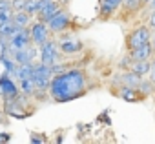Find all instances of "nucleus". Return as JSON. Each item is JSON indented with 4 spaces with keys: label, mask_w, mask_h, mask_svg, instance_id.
Returning a JSON list of instances; mask_svg holds the SVG:
<instances>
[{
    "label": "nucleus",
    "mask_w": 155,
    "mask_h": 144,
    "mask_svg": "<svg viewBox=\"0 0 155 144\" xmlns=\"http://www.w3.org/2000/svg\"><path fill=\"white\" fill-rule=\"evenodd\" d=\"M88 80L90 79L82 67H68L64 73L53 75L48 95L53 102H58V104L71 102L75 99L86 95Z\"/></svg>",
    "instance_id": "1"
},
{
    "label": "nucleus",
    "mask_w": 155,
    "mask_h": 144,
    "mask_svg": "<svg viewBox=\"0 0 155 144\" xmlns=\"http://www.w3.org/2000/svg\"><path fill=\"white\" fill-rule=\"evenodd\" d=\"M31 79H33L35 88H37L33 99L44 100L46 99V93L49 90V82L53 79V69H51V66H46L40 60L38 62H33V75H31Z\"/></svg>",
    "instance_id": "2"
},
{
    "label": "nucleus",
    "mask_w": 155,
    "mask_h": 144,
    "mask_svg": "<svg viewBox=\"0 0 155 144\" xmlns=\"http://www.w3.org/2000/svg\"><path fill=\"white\" fill-rule=\"evenodd\" d=\"M31 99L24 93H20L15 99H2V111L6 113V117H13V119H26L29 117L33 111H26V108H31Z\"/></svg>",
    "instance_id": "3"
},
{
    "label": "nucleus",
    "mask_w": 155,
    "mask_h": 144,
    "mask_svg": "<svg viewBox=\"0 0 155 144\" xmlns=\"http://www.w3.org/2000/svg\"><path fill=\"white\" fill-rule=\"evenodd\" d=\"M57 44H58V49L64 57H75L84 51V42L77 37L75 33H60L57 35Z\"/></svg>",
    "instance_id": "4"
},
{
    "label": "nucleus",
    "mask_w": 155,
    "mask_h": 144,
    "mask_svg": "<svg viewBox=\"0 0 155 144\" xmlns=\"http://www.w3.org/2000/svg\"><path fill=\"white\" fill-rule=\"evenodd\" d=\"M48 28L51 31V35H60V33H66L73 28V17L68 9L60 8L49 20H48Z\"/></svg>",
    "instance_id": "5"
},
{
    "label": "nucleus",
    "mask_w": 155,
    "mask_h": 144,
    "mask_svg": "<svg viewBox=\"0 0 155 144\" xmlns=\"http://www.w3.org/2000/svg\"><path fill=\"white\" fill-rule=\"evenodd\" d=\"M62 57H64V55H62L60 49H58L57 38H49V40H46L44 44L38 46V60H40L42 64H46V66H53V64L60 62Z\"/></svg>",
    "instance_id": "6"
},
{
    "label": "nucleus",
    "mask_w": 155,
    "mask_h": 144,
    "mask_svg": "<svg viewBox=\"0 0 155 144\" xmlns=\"http://www.w3.org/2000/svg\"><path fill=\"white\" fill-rule=\"evenodd\" d=\"M151 37H153V33H151L150 26H137V28H133L128 33V37H126V47H128V51L133 49V47H137V46H140V44L151 42Z\"/></svg>",
    "instance_id": "7"
},
{
    "label": "nucleus",
    "mask_w": 155,
    "mask_h": 144,
    "mask_svg": "<svg viewBox=\"0 0 155 144\" xmlns=\"http://www.w3.org/2000/svg\"><path fill=\"white\" fill-rule=\"evenodd\" d=\"M29 33H31V42L37 47L53 37L51 31H49V28H48V22H42L38 18H33V22L29 24Z\"/></svg>",
    "instance_id": "8"
},
{
    "label": "nucleus",
    "mask_w": 155,
    "mask_h": 144,
    "mask_svg": "<svg viewBox=\"0 0 155 144\" xmlns=\"http://www.w3.org/2000/svg\"><path fill=\"white\" fill-rule=\"evenodd\" d=\"M31 33H29V28H24V29H17L15 35L8 40V53H15L17 49H24L28 46H31Z\"/></svg>",
    "instance_id": "9"
},
{
    "label": "nucleus",
    "mask_w": 155,
    "mask_h": 144,
    "mask_svg": "<svg viewBox=\"0 0 155 144\" xmlns=\"http://www.w3.org/2000/svg\"><path fill=\"white\" fill-rule=\"evenodd\" d=\"M20 95L17 80L4 71V75H0V97L2 99H15Z\"/></svg>",
    "instance_id": "10"
},
{
    "label": "nucleus",
    "mask_w": 155,
    "mask_h": 144,
    "mask_svg": "<svg viewBox=\"0 0 155 144\" xmlns=\"http://www.w3.org/2000/svg\"><path fill=\"white\" fill-rule=\"evenodd\" d=\"M62 8L60 0H38V9H37V17L42 22H48L58 9Z\"/></svg>",
    "instance_id": "11"
},
{
    "label": "nucleus",
    "mask_w": 155,
    "mask_h": 144,
    "mask_svg": "<svg viewBox=\"0 0 155 144\" xmlns=\"http://www.w3.org/2000/svg\"><path fill=\"white\" fill-rule=\"evenodd\" d=\"M122 2L124 0H99V17L102 20L115 17L119 9H122Z\"/></svg>",
    "instance_id": "12"
},
{
    "label": "nucleus",
    "mask_w": 155,
    "mask_h": 144,
    "mask_svg": "<svg viewBox=\"0 0 155 144\" xmlns=\"http://www.w3.org/2000/svg\"><path fill=\"white\" fill-rule=\"evenodd\" d=\"M11 57H13V60L17 64H31L38 57V47L35 44H31V46H28L24 49H17L15 53H11Z\"/></svg>",
    "instance_id": "13"
},
{
    "label": "nucleus",
    "mask_w": 155,
    "mask_h": 144,
    "mask_svg": "<svg viewBox=\"0 0 155 144\" xmlns=\"http://www.w3.org/2000/svg\"><path fill=\"white\" fill-rule=\"evenodd\" d=\"M128 55H130L131 60H151L153 55H155V47H153L151 42H146V44H140V46L130 49Z\"/></svg>",
    "instance_id": "14"
},
{
    "label": "nucleus",
    "mask_w": 155,
    "mask_h": 144,
    "mask_svg": "<svg viewBox=\"0 0 155 144\" xmlns=\"http://www.w3.org/2000/svg\"><path fill=\"white\" fill-rule=\"evenodd\" d=\"M115 95L126 102H137L142 99V93L137 90V88H130V86H119L115 88Z\"/></svg>",
    "instance_id": "15"
},
{
    "label": "nucleus",
    "mask_w": 155,
    "mask_h": 144,
    "mask_svg": "<svg viewBox=\"0 0 155 144\" xmlns=\"http://www.w3.org/2000/svg\"><path fill=\"white\" fill-rule=\"evenodd\" d=\"M35 17H31L29 13L26 11H15L13 13V24L18 28V29H24V28H29V24L33 22Z\"/></svg>",
    "instance_id": "16"
},
{
    "label": "nucleus",
    "mask_w": 155,
    "mask_h": 144,
    "mask_svg": "<svg viewBox=\"0 0 155 144\" xmlns=\"http://www.w3.org/2000/svg\"><path fill=\"white\" fill-rule=\"evenodd\" d=\"M130 69L135 71V73L140 75V77H148L150 69H151V60H133L130 64Z\"/></svg>",
    "instance_id": "17"
},
{
    "label": "nucleus",
    "mask_w": 155,
    "mask_h": 144,
    "mask_svg": "<svg viewBox=\"0 0 155 144\" xmlns=\"http://www.w3.org/2000/svg\"><path fill=\"white\" fill-rule=\"evenodd\" d=\"M0 64L4 66V71L6 73H9L11 77H15V73H17V62L13 60V57L9 55V53H0Z\"/></svg>",
    "instance_id": "18"
},
{
    "label": "nucleus",
    "mask_w": 155,
    "mask_h": 144,
    "mask_svg": "<svg viewBox=\"0 0 155 144\" xmlns=\"http://www.w3.org/2000/svg\"><path fill=\"white\" fill-rule=\"evenodd\" d=\"M17 84H18L20 93H24V95H28V97H33L35 91H37L33 79H20V80H17Z\"/></svg>",
    "instance_id": "19"
},
{
    "label": "nucleus",
    "mask_w": 155,
    "mask_h": 144,
    "mask_svg": "<svg viewBox=\"0 0 155 144\" xmlns=\"http://www.w3.org/2000/svg\"><path fill=\"white\" fill-rule=\"evenodd\" d=\"M18 28L13 24V20H9V22H6V24H0V37H4V38H11L13 35H15V31H17Z\"/></svg>",
    "instance_id": "20"
},
{
    "label": "nucleus",
    "mask_w": 155,
    "mask_h": 144,
    "mask_svg": "<svg viewBox=\"0 0 155 144\" xmlns=\"http://www.w3.org/2000/svg\"><path fill=\"white\" fill-rule=\"evenodd\" d=\"M142 6H144L142 0H124V2H122V8L126 9V13H131V15L140 11Z\"/></svg>",
    "instance_id": "21"
},
{
    "label": "nucleus",
    "mask_w": 155,
    "mask_h": 144,
    "mask_svg": "<svg viewBox=\"0 0 155 144\" xmlns=\"http://www.w3.org/2000/svg\"><path fill=\"white\" fill-rule=\"evenodd\" d=\"M137 90L142 93V97H146V95L155 93V84H153L150 79H144V77H142V80H140V84H139V88H137Z\"/></svg>",
    "instance_id": "22"
},
{
    "label": "nucleus",
    "mask_w": 155,
    "mask_h": 144,
    "mask_svg": "<svg viewBox=\"0 0 155 144\" xmlns=\"http://www.w3.org/2000/svg\"><path fill=\"white\" fill-rule=\"evenodd\" d=\"M37 9H38V0H26V13H29L31 17H37Z\"/></svg>",
    "instance_id": "23"
},
{
    "label": "nucleus",
    "mask_w": 155,
    "mask_h": 144,
    "mask_svg": "<svg viewBox=\"0 0 155 144\" xmlns=\"http://www.w3.org/2000/svg\"><path fill=\"white\" fill-rule=\"evenodd\" d=\"M68 67H71V66H68V64H64V62H57V64H53V66H51V69H53V75L64 73V71H66Z\"/></svg>",
    "instance_id": "24"
},
{
    "label": "nucleus",
    "mask_w": 155,
    "mask_h": 144,
    "mask_svg": "<svg viewBox=\"0 0 155 144\" xmlns=\"http://www.w3.org/2000/svg\"><path fill=\"white\" fill-rule=\"evenodd\" d=\"M13 8H9V9H6L4 13H0V24H6V22H9V20H13Z\"/></svg>",
    "instance_id": "25"
},
{
    "label": "nucleus",
    "mask_w": 155,
    "mask_h": 144,
    "mask_svg": "<svg viewBox=\"0 0 155 144\" xmlns=\"http://www.w3.org/2000/svg\"><path fill=\"white\" fill-rule=\"evenodd\" d=\"M13 11H24L26 9V0H11Z\"/></svg>",
    "instance_id": "26"
},
{
    "label": "nucleus",
    "mask_w": 155,
    "mask_h": 144,
    "mask_svg": "<svg viewBox=\"0 0 155 144\" xmlns=\"http://www.w3.org/2000/svg\"><path fill=\"white\" fill-rule=\"evenodd\" d=\"M9 8H11V0H0V13H4Z\"/></svg>",
    "instance_id": "27"
},
{
    "label": "nucleus",
    "mask_w": 155,
    "mask_h": 144,
    "mask_svg": "<svg viewBox=\"0 0 155 144\" xmlns=\"http://www.w3.org/2000/svg\"><path fill=\"white\" fill-rule=\"evenodd\" d=\"M148 26H150L151 29H155V9H151V11H150V17H148Z\"/></svg>",
    "instance_id": "28"
},
{
    "label": "nucleus",
    "mask_w": 155,
    "mask_h": 144,
    "mask_svg": "<svg viewBox=\"0 0 155 144\" xmlns=\"http://www.w3.org/2000/svg\"><path fill=\"white\" fill-rule=\"evenodd\" d=\"M148 79L155 84V58L151 60V69H150V73H148Z\"/></svg>",
    "instance_id": "29"
},
{
    "label": "nucleus",
    "mask_w": 155,
    "mask_h": 144,
    "mask_svg": "<svg viewBox=\"0 0 155 144\" xmlns=\"http://www.w3.org/2000/svg\"><path fill=\"white\" fill-rule=\"evenodd\" d=\"M31 142H33V144H37V142H38V144H42V142H44V139H42L40 135H35V133H33V135H31Z\"/></svg>",
    "instance_id": "30"
},
{
    "label": "nucleus",
    "mask_w": 155,
    "mask_h": 144,
    "mask_svg": "<svg viewBox=\"0 0 155 144\" xmlns=\"http://www.w3.org/2000/svg\"><path fill=\"white\" fill-rule=\"evenodd\" d=\"M9 140H11L9 133H0V142H9Z\"/></svg>",
    "instance_id": "31"
},
{
    "label": "nucleus",
    "mask_w": 155,
    "mask_h": 144,
    "mask_svg": "<svg viewBox=\"0 0 155 144\" xmlns=\"http://www.w3.org/2000/svg\"><path fill=\"white\" fill-rule=\"evenodd\" d=\"M4 117H6V113L0 110V124H4Z\"/></svg>",
    "instance_id": "32"
},
{
    "label": "nucleus",
    "mask_w": 155,
    "mask_h": 144,
    "mask_svg": "<svg viewBox=\"0 0 155 144\" xmlns=\"http://www.w3.org/2000/svg\"><path fill=\"white\" fill-rule=\"evenodd\" d=\"M142 2H144V6H146V4H148V2H150V0H142Z\"/></svg>",
    "instance_id": "33"
},
{
    "label": "nucleus",
    "mask_w": 155,
    "mask_h": 144,
    "mask_svg": "<svg viewBox=\"0 0 155 144\" xmlns=\"http://www.w3.org/2000/svg\"><path fill=\"white\" fill-rule=\"evenodd\" d=\"M0 99H2V97H0Z\"/></svg>",
    "instance_id": "34"
}]
</instances>
